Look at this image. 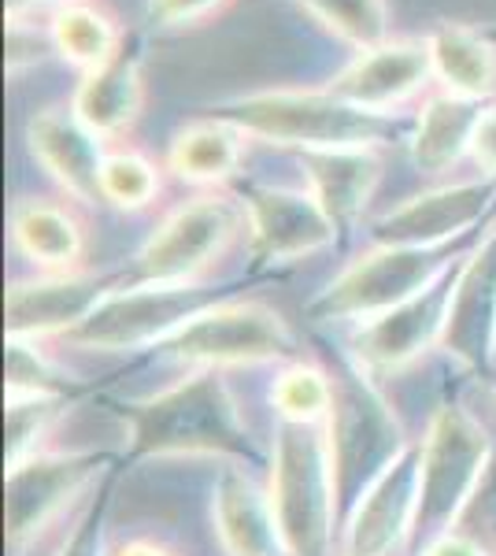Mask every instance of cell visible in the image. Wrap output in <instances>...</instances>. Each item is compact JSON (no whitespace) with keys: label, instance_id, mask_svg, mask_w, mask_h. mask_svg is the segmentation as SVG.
I'll return each mask as SVG.
<instances>
[{"label":"cell","instance_id":"1","mask_svg":"<svg viewBox=\"0 0 496 556\" xmlns=\"http://www.w3.org/2000/svg\"><path fill=\"white\" fill-rule=\"evenodd\" d=\"M130 427V460H222L259 468L270 456L252 442L238 397L222 371H193L119 408Z\"/></svg>","mask_w":496,"mask_h":556},{"label":"cell","instance_id":"2","mask_svg":"<svg viewBox=\"0 0 496 556\" xmlns=\"http://www.w3.org/2000/svg\"><path fill=\"white\" fill-rule=\"evenodd\" d=\"M207 115L233 123L249 141H264L275 149L319 152L352 146H390L396 138V119L359 112L333 97L327 86H282L259 93L230 97L207 108Z\"/></svg>","mask_w":496,"mask_h":556},{"label":"cell","instance_id":"3","mask_svg":"<svg viewBox=\"0 0 496 556\" xmlns=\"http://www.w3.org/2000/svg\"><path fill=\"white\" fill-rule=\"evenodd\" d=\"M267 493L290 556H333L341 545V505L327 427L275 424Z\"/></svg>","mask_w":496,"mask_h":556},{"label":"cell","instance_id":"4","mask_svg":"<svg viewBox=\"0 0 496 556\" xmlns=\"http://www.w3.org/2000/svg\"><path fill=\"white\" fill-rule=\"evenodd\" d=\"M333 379V408L327 419V442L338 482L341 519L367 493V486L408 450L400 419L374 386V371H367L352 353H338L327 361Z\"/></svg>","mask_w":496,"mask_h":556},{"label":"cell","instance_id":"5","mask_svg":"<svg viewBox=\"0 0 496 556\" xmlns=\"http://www.w3.org/2000/svg\"><path fill=\"white\" fill-rule=\"evenodd\" d=\"M471 238H459L453 245H374L364 249L341 275L308 301L304 316L311 323H371L385 312L400 308L415 293L434 286L441 275L453 271L471 249Z\"/></svg>","mask_w":496,"mask_h":556},{"label":"cell","instance_id":"6","mask_svg":"<svg viewBox=\"0 0 496 556\" xmlns=\"http://www.w3.org/2000/svg\"><path fill=\"white\" fill-rule=\"evenodd\" d=\"M493 450V438L463 405L445 401L434 408L419 442V513L408 542L411 556H419L434 538L456 531Z\"/></svg>","mask_w":496,"mask_h":556},{"label":"cell","instance_id":"7","mask_svg":"<svg viewBox=\"0 0 496 556\" xmlns=\"http://www.w3.org/2000/svg\"><path fill=\"white\" fill-rule=\"evenodd\" d=\"M249 235L245 204L227 190H204L170 208L126 267L130 282H207V271Z\"/></svg>","mask_w":496,"mask_h":556},{"label":"cell","instance_id":"8","mask_svg":"<svg viewBox=\"0 0 496 556\" xmlns=\"http://www.w3.org/2000/svg\"><path fill=\"white\" fill-rule=\"evenodd\" d=\"M170 361L196 371L301 361L296 330L264 301L222 298L193 316L170 342L160 345Z\"/></svg>","mask_w":496,"mask_h":556},{"label":"cell","instance_id":"9","mask_svg":"<svg viewBox=\"0 0 496 556\" xmlns=\"http://www.w3.org/2000/svg\"><path fill=\"white\" fill-rule=\"evenodd\" d=\"M212 282H126L115 293H107L101 308L89 316L75 334L63 342L86 353H141V349H160L178 334L193 316H201L207 304L222 301Z\"/></svg>","mask_w":496,"mask_h":556},{"label":"cell","instance_id":"10","mask_svg":"<svg viewBox=\"0 0 496 556\" xmlns=\"http://www.w3.org/2000/svg\"><path fill=\"white\" fill-rule=\"evenodd\" d=\"M119 468V456L97 450H67L23 460L20 468L4 475V545L12 556H26L60 523V516L78 497L93 493L101 482Z\"/></svg>","mask_w":496,"mask_h":556},{"label":"cell","instance_id":"11","mask_svg":"<svg viewBox=\"0 0 496 556\" xmlns=\"http://www.w3.org/2000/svg\"><path fill=\"white\" fill-rule=\"evenodd\" d=\"M123 271H38L12 278L4 293V330L20 342H49L75 334L82 323L104 304L107 293L126 286Z\"/></svg>","mask_w":496,"mask_h":556},{"label":"cell","instance_id":"12","mask_svg":"<svg viewBox=\"0 0 496 556\" xmlns=\"http://www.w3.org/2000/svg\"><path fill=\"white\" fill-rule=\"evenodd\" d=\"M241 204L249 219V260L256 271L293 267L341 241L308 186H245Z\"/></svg>","mask_w":496,"mask_h":556},{"label":"cell","instance_id":"13","mask_svg":"<svg viewBox=\"0 0 496 556\" xmlns=\"http://www.w3.org/2000/svg\"><path fill=\"white\" fill-rule=\"evenodd\" d=\"M496 215V178H463L408 197L371 223L378 245H453Z\"/></svg>","mask_w":496,"mask_h":556},{"label":"cell","instance_id":"14","mask_svg":"<svg viewBox=\"0 0 496 556\" xmlns=\"http://www.w3.org/2000/svg\"><path fill=\"white\" fill-rule=\"evenodd\" d=\"M434 86L427 38H390L348 60L327 89L359 112L393 119L400 108L422 101Z\"/></svg>","mask_w":496,"mask_h":556},{"label":"cell","instance_id":"15","mask_svg":"<svg viewBox=\"0 0 496 556\" xmlns=\"http://www.w3.org/2000/svg\"><path fill=\"white\" fill-rule=\"evenodd\" d=\"M459 264H463V260H459ZM459 264L453 271L441 275L434 286H427V290L415 293L411 301H404L400 308L385 312V316L352 330L348 353L356 356L367 371L393 375V371H404V367L419 364L430 349H441Z\"/></svg>","mask_w":496,"mask_h":556},{"label":"cell","instance_id":"16","mask_svg":"<svg viewBox=\"0 0 496 556\" xmlns=\"http://www.w3.org/2000/svg\"><path fill=\"white\" fill-rule=\"evenodd\" d=\"M419 513V442H411L341 519L338 556H393L411 542Z\"/></svg>","mask_w":496,"mask_h":556},{"label":"cell","instance_id":"17","mask_svg":"<svg viewBox=\"0 0 496 556\" xmlns=\"http://www.w3.org/2000/svg\"><path fill=\"white\" fill-rule=\"evenodd\" d=\"M441 349L482 375L496 361V215L459 264Z\"/></svg>","mask_w":496,"mask_h":556},{"label":"cell","instance_id":"18","mask_svg":"<svg viewBox=\"0 0 496 556\" xmlns=\"http://www.w3.org/2000/svg\"><path fill=\"white\" fill-rule=\"evenodd\" d=\"M26 149L67 201L101 204V167L107 146L75 119L67 104H49L26 119Z\"/></svg>","mask_w":496,"mask_h":556},{"label":"cell","instance_id":"19","mask_svg":"<svg viewBox=\"0 0 496 556\" xmlns=\"http://www.w3.org/2000/svg\"><path fill=\"white\" fill-rule=\"evenodd\" d=\"M145 104H149L145 60H141V49L133 38L107 64L78 75L67 101L75 119L89 134H97L107 149L119 146L123 138H130L133 127L141 123V115H145Z\"/></svg>","mask_w":496,"mask_h":556},{"label":"cell","instance_id":"20","mask_svg":"<svg viewBox=\"0 0 496 556\" xmlns=\"http://www.w3.org/2000/svg\"><path fill=\"white\" fill-rule=\"evenodd\" d=\"M301 172L308 193L330 215L338 235L345 238L359 227L367 204L385 175L382 146H352V149H319L301 152Z\"/></svg>","mask_w":496,"mask_h":556},{"label":"cell","instance_id":"21","mask_svg":"<svg viewBox=\"0 0 496 556\" xmlns=\"http://www.w3.org/2000/svg\"><path fill=\"white\" fill-rule=\"evenodd\" d=\"M82 204L67 197H23L8 212L12 249L38 271H78L89 253Z\"/></svg>","mask_w":496,"mask_h":556},{"label":"cell","instance_id":"22","mask_svg":"<svg viewBox=\"0 0 496 556\" xmlns=\"http://www.w3.org/2000/svg\"><path fill=\"white\" fill-rule=\"evenodd\" d=\"M212 523L227 556H290L270 493L249 468H222L212 486Z\"/></svg>","mask_w":496,"mask_h":556},{"label":"cell","instance_id":"23","mask_svg":"<svg viewBox=\"0 0 496 556\" xmlns=\"http://www.w3.org/2000/svg\"><path fill=\"white\" fill-rule=\"evenodd\" d=\"M249 134H241L233 123L201 115L175 130L167 146V175L193 190H222L245 164Z\"/></svg>","mask_w":496,"mask_h":556},{"label":"cell","instance_id":"24","mask_svg":"<svg viewBox=\"0 0 496 556\" xmlns=\"http://www.w3.org/2000/svg\"><path fill=\"white\" fill-rule=\"evenodd\" d=\"M485 104L467 101V97L445 93V89H430L419 101L411 130V164L422 175H445L471 156L474 130L482 123Z\"/></svg>","mask_w":496,"mask_h":556},{"label":"cell","instance_id":"25","mask_svg":"<svg viewBox=\"0 0 496 556\" xmlns=\"http://www.w3.org/2000/svg\"><path fill=\"white\" fill-rule=\"evenodd\" d=\"M434 89L478 104L496 101V41L467 23H437L427 34Z\"/></svg>","mask_w":496,"mask_h":556},{"label":"cell","instance_id":"26","mask_svg":"<svg viewBox=\"0 0 496 556\" xmlns=\"http://www.w3.org/2000/svg\"><path fill=\"white\" fill-rule=\"evenodd\" d=\"M49 30L52 45H56V56L67 67H75L78 75L107 64L130 41L126 26L115 20V12L104 8L101 0H71V4L49 12Z\"/></svg>","mask_w":496,"mask_h":556},{"label":"cell","instance_id":"27","mask_svg":"<svg viewBox=\"0 0 496 556\" xmlns=\"http://www.w3.org/2000/svg\"><path fill=\"white\" fill-rule=\"evenodd\" d=\"M270 408L282 424L327 427L333 408L330 367L319 361H290L270 382Z\"/></svg>","mask_w":496,"mask_h":556},{"label":"cell","instance_id":"28","mask_svg":"<svg viewBox=\"0 0 496 556\" xmlns=\"http://www.w3.org/2000/svg\"><path fill=\"white\" fill-rule=\"evenodd\" d=\"M293 4L356 52L393 38L390 0H293Z\"/></svg>","mask_w":496,"mask_h":556},{"label":"cell","instance_id":"29","mask_svg":"<svg viewBox=\"0 0 496 556\" xmlns=\"http://www.w3.org/2000/svg\"><path fill=\"white\" fill-rule=\"evenodd\" d=\"M164 172L156 160L130 146H112L101 167V204L115 212H145L164 193Z\"/></svg>","mask_w":496,"mask_h":556},{"label":"cell","instance_id":"30","mask_svg":"<svg viewBox=\"0 0 496 556\" xmlns=\"http://www.w3.org/2000/svg\"><path fill=\"white\" fill-rule=\"evenodd\" d=\"M86 386L44 353V342L8 338L4 393L8 397H82Z\"/></svg>","mask_w":496,"mask_h":556},{"label":"cell","instance_id":"31","mask_svg":"<svg viewBox=\"0 0 496 556\" xmlns=\"http://www.w3.org/2000/svg\"><path fill=\"white\" fill-rule=\"evenodd\" d=\"M78 397H8L4 401V464L8 471L41 453V442Z\"/></svg>","mask_w":496,"mask_h":556},{"label":"cell","instance_id":"32","mask_svg":"<svg viewBox=\"0 0 496 556\" xmlns=\"http://www.w3.org/2000/svg\"><path fill=\"white\" fill-rule=\"evenodd\" d=\"M123 464L115 468L107 479L89 493L82 516L75 519L71 534L60 542L56 556H104V538H107V513H112V490H115V479H119Z\"/></svg>","mask_w":496,"mask_h":556},{"label":"cell","instance_id":"33","mask_svg":"<svg viewBox=\"0 0 496 556\" xmlns=\"http://www.w3.org/2000/svg\"><path fill=\"white\" fill-rule=\"evenodd\" d=\"M4 71L8 78H20L26 71L41 67L49 60V52H56L52 45L49 23H38V15H4Z\"/></svg>","mask_w":496,"mask_h":556},{"label":"cell","instance_id":"34","mask_svg":"<svg viewBox=\"0 0 496 556\" xmlns=\"http://www.w3.org/2000/svg\"><path fill=\"white\" fill-rule=\"evenodd\" d=\"M456 527L478 538V542L496 556V450L489 456V464H485L482 479H478V490L471 493V501H467Z\"/></svg>","mask_w":496,"mask_h":556},{"label":"cell","instance_id":"35","mask_svg":"<svg viewBox=\"0 0 496 556\" xmlns=\"http://www.w3.org/2000/svg\"><path fill=\"white\" fill-rule=\"evenodd\" d=\"M230 4L233 0H145V12L160 30H193L227 12Z\"/></svg>","mask_w":496,"mask_h":556},{"label":"cell","instance_id":"36","mask_svg":"<svg viewBox=\"0 0 496 556\" xmlns=\"http://www.w3.org/2000/svg\"><path fill=\"white\" fill-rule=\"evenodd\" d=\"M471 160L489 178H496V104H485L482 123H478L471 141Z\"/></svg>","mask_w":496,"mask_h":556},{"label":"cell","instance_id":"37","mask_svg":"<svg viewBox=\"0 0 496 556\" xmlns=\"http://www.w3.org/2000/svg\"><path fill=\"white\" fill-rule=\"evenodd\" d=\"M419 556H493V553L485 549L478 538H471L467 531H459V527H456V531L434 538V542H430Z\"/></svg>","mask_w":496,"mask_h":556},{"label":"cell","instance_id":"38","mask_svg":"<svg viewBox=\"0 0 496 556\" xmlns=\"http://www.w3.org/2000/svg\"><path fill=\"white\" fill-rule=\"evenodd\" d=\"M112 556H178L170 545L156 542V538H133V542H126L123 549H115Z\"/></svg>","mask_w":496,"mask_h":556},{"label":"cell","instance_id":"39","mask_svg":"<svg viewBox=\"0 0 496 556\" xmlns=\"http://www.w3.org/2000/svg\"><path fill=\"white\" fill-rule=\"evenodd\" d=\"M71 4V0H4V15H38L56 12V8Z\"/></svg>","mask_w":496,"mask_h":556},{"label":"cell","instance_id":"40","mask_svg":"<svg viewBox=\"0 0 496 556\" xmlns=\"http://www.w3.org/2000/svg\"><path fill=\"white\" fill-rule=\"evenodd\" d=\"M493 397H496V379H493Z\"/></svg>","mask_w":496,"mask_h":556}]
</instances>
